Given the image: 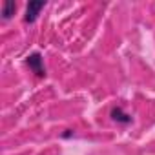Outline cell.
Returning a JSON list of instances; mask_svg holds the SVG:
<instances>
[{
	"label": "cell",
	"instance_id": "obj_2",
	"mask_svg": "<svg viewBox=\"0 0 155 155\" xmlns=\"http://www.w3.org/2000/svg\"><path fill=\"white\" fill-rule=\"evenodd\" d=\"M44 6H46V2H29L28 9H26L24 20L26 22H35L37 17H38V13H40V9H44Z\"/></svg>",
	"mask_w": 155,
	"mask_h": 155
},
{
	"label": "cell",
	"instance_id": "obj_1",
	"mask_svg": "<svg viewBox=\"0 0 155 155\" xmlns=\"http://www.w3.org/2000/svg\"><path fill=\"white\" fill-rule=\"evenodd\" d=\"M28 66H29L38 77H44V75H46V69H44V64H42V57H40V53H33V55H29V57H28Z\"/></svg>",
	"mask_w": 155,
	"mask_h": 155
},
{
	"label": "cell",
	"instance_id": "obj_4",
	"mask_svg": "<svg viewBox=\"0 0 155 155\" xmlns=\"http://www.w3.org/2000/svg\"><path fill=\"white\" fill-rule=\"evenodd\" d=\"M15 9H17V6H15V2H11V0H8V2H4V6H2V17L8 20L13 13H15Z\"/></svg>",
	"mask_w": 155,
	"mask_h": 155
},
{
	"label": "cell",
	"instance_id": "obj_3",
	"mask_svg": "<svg viewBox=\"0 0 155 155\" xmlns=\"http://www.w3.org/2000/svg\"><path fill=\"white\" fill-rule=\"evenodd\" d=\"M111 119H113L115 122H120V124H128V122H131V115L124 113L122 108H113V110H111Z\"/></svg>",
	"mask_w": 155,
	"mask_h": 155
}]
</instances>
